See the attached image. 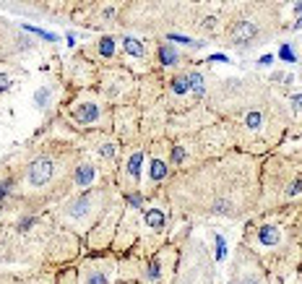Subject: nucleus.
<instances>
[{"instance_id":"9d476101","label":"nucleus","mask_w":302,"mask_h":284,"mask_svg":"<svg viewBox=\"0 0 302 284\" xmlns=\"http://www.w3.org/2000/svg\"><path fill=\"white\" fill-rule=\"evenodd\" d=\"M159 60L164 63V66H175V63L180 60V55L175 47H159Z\"/></svg>"},{"instance_id":"dca6fc26","label":"nucleus","mask_w":302,"mask_h":284,"mask_svg":"<svg viewBox=\"0 0 302 284\" xmlns=\"http://www.w3.org/2000/svg\"><path fill=\"white\" fill-rule=\"evenodd\" d=\"M99 52L102 55H112L115 52V39L112 36H102V39H99Z\"/></svg>"},{"instance_id":"2eb2a0df","label":"nucleus","mask_w":302,"mask_h":284,"mask_svg":"<svg viewBox=\"0 0 302 284\" xmlns=\"http://www.w3.org/2000/svg\"><path fill=\"white\" fill-rule=\"evenodd\" d=\"M86 284H109V277H107L104 271H89Z\"/></svg>"},{"instance_id":"0eeeda50","label":"nucleus","mask_w":302,"mask_h":284,"mask_svg":"<svg viewBox=\"0 0 302 284\" xmlns=\"http://www.w3.org/2000/svg\"><path fill=\"white\" fill-rule=\"evenodd\" d=\"M169 178V164L159 159V157H151V164H149V180L151 182H162Z\"/></svg>"},{"instance_id":"f257e3e1","label":"nucleus","mask_w":302,"mask_h":284,"mask_svg":"<svg viewBox=\"0 0 302 284\" xmlns=\"http://www.w3.org/2000/svg\"><path fill=\"white\" fill-rule=\"evenodd\" d=\"M232 162L206 164L177 182L175 201L185 209H196L214 216H240L253 204V178L250 172L235 175Z\"/></svg>"},{"instance_id":"f8f14e48","label":"nucleus","mask_w":302,"mask_h":284,"mask_svg":"<svg viewBox=\"0 0 302 284\" xmlns=\"http://www.w3.org/2000/svg\"><path fill=\"white\" fill-rule=\"evenodd\" d=\"M172 91H175L177 97H182V94H188V91H190V84H188V76H175V78H172Z\"/></svg>"},{"instance_id":"4468645a","label":"nucleus","mask_w":302,"mask_h":284,"mask_svg":"<svg viewBox=\"0 0 302 284\" xmlns=\"http://www.w3.org/2000/svg\"><path fill=\"white\" fill-rule=\"evenodd\" d=\"M146 222H149V227H154V230H162L164 224V214L157 212V209H151V212H146Z\"/></svg>"},{"instance_id":"a878e982","label":"nucleus","mask_w":302,"mask_h":284,"mask_svg":"<svg viewBox=\"0 0 302 284\" xmlns=\"http://www.w3.org/2000/svg\"><path fill=\"white\" fill-rule=\"evenodd\" d=\"M295 13H302V3H297V5H295Z\"/></svg>"},{"instance_id":"4be33fe9","label":"nucleus","mask_w":302,"mask_h":284,"mask_svg":"<svg viewBox=\"0 0 302 284\" xmlns=\"http://www.w3.org/2000/svg\"><path fill=\"white\" fill-rule=\"evenodd\" d=\"M99 154H102L104 159H112L115 157V146L112 143H102V146H99Z\"/></svg>"},{"instance_id":"1a4fd4ad","label":"nucleus","mask_w":302,"mask_h":284,"mask_svg":"<svg viewBox=\"0 0 302 284\" xmlns=\"http://www.w3.org/2000/svg\"><path fill=\"white\" fill-rule=\"evenodd\" d=\"M188 84H190V91H196V97H203L206 94V86H203V76L198 71L188 73Z\"/></svg>"},{"instance_id":"6e6552de","label":"nucleus","mask_w":302,"mask_h":284,"mask_svg":"<svg viewBox=\"0 0 302 284\" xmlns=\"http://www.w3.org/2000/svg\"><path fill=\"white\" fill-rule=\"evenodd\" d=\"M258 237H261L263 245H276L281 240V232H279V227H273V224H263L258 230Z\"/></svg>"},{"instance_id":"393cba45","label":"nucleus","mask_w":302,"mask_h":284,"mask_svg":"<svg viewBox=\"0 0 302 284\" xmlns=\"http://www.w3.org/2000/svg\"><path fill=\"white\" fill-rule=\"evenodd\" d=\"M271 63H273L271 55H263V58H261V66H271Z\"/></svg>"},{"instance_id":"b1692460","label":"nucleus","mask_w":302,"mask_h":284,"mask_svg":"<svg viewBox=\"0 0 302 284\" xmlns=\"http://www.w3.org/2000/svg\"><path fill=\"white\" fill-rule=\"evenodd\" d=\"M8 190H11V185H8V182H0V201L8 196Z\"/></svg>"},{"instance_id":"aec40b11","label":"nucleus","mask_w":302,"mask_h":284,"mask_svg":"<svg viewBox=\"0 0 302 284\" xmlns=\"http://www.w3.org/2000/svg\"><path fill=\"white\" fill-rule=\"evenodd\" d=\"M224 255H227V245H224V237H222V235H216V258L222 261Z\"/></svg>"},{"instance_id":"6ab92c4d","label":"nucleus","mask_w":302,"mask_h":284,"mask_svg":"<svg viewBox=\"0 0 302 284\" xmlns=\"http://www.w3.org/2000/svg\"><path fill=\"white\" fill-rule=\"evenodd\" d=\"M237 284H261V277L258 274H242V277L237 279Z\"/></svg>"},{"instance_id":"412c9836","label":"nucleus","mask_w":302,"mask_h":284,"mask_svg":"<svg viewBox=\"0 0 302 284\" xmlns=\"http://www.w3.org/2000/svg\"><path fill=\"white\" fill-rule=\"evenodd\" d=\"M146 277H149L151 282H154V279H159V263H157V261H151L149 266H146Z\"/></svg>"},{"instance_id":"20e7f679","label":"nucleus","mask_w":302,"mask_h":284,"mask_svg":"<svg viewBox=\"0 0 302 284\" xmlns=\"http://www.w3.org/2000/svg\"><path fill=\"white\" fill-rule=\"evenodd\" d=\"M107 188H94V190H84V193L73 196L66 206H63V219L73 224H91L97 216L104 214L107 209Z\"/></svg>"},{"instance_id":"5701e85b","label":"nucleus","mask_w":302,"mask_h":284,"mask_svg":"<svg viewBox=\"0 0 302 284\" xmlns=\"http://www.w3.org/2000/svg\"><path fill=\"white\" fill-rule=\"evenodd\" d=\"M8 86H11V81H8V76H5V71H0V91H5Z\"/></svg>"},{"instance_id":"423d86ee","label":"nucleus","mask_w":302,"mask_h":284,"mask_svg":"<svg viewBox=\"0 0 302 284\" xmlns=\"http://www.w3.org/2000/svg\"><path fill=\"white\" fill-rule=\"evenodd\" d=\"M94 180V164L91 162H78L73 170V185H89Z\"/></svg>"},{"instance_id":"7ed1b4c3","label":"nucleus","mask_w":302,"mask_h":284,"mask_svg":"<svg viewBox=\"0 0 302 284\" xmlns=\"http://www.w3.org/2000/svg\"><path fill=\"white\" fill-rule=\"evenodd\" d=\"M279 24V11H271V5H250L235 21L227 26L224 42L230 47H250L261 44L271 34V26Z\"/></svg>"},{"instance_id":"9b49d317","label":"nucleus","mask_w":302,"mask_h":284,"mask_svg":"<svg viewBox=\"0 0 302 284\" xmlns=\"http://www.w3.org/2000/svg\"><path fill=\"white\" fill-rule=\"evenodd\" d=\"M141 159H143V154H141V151L131 154V159H128V175H131V180H135V178H138V170H141Z\"/></svg>"},{"instance_id":"a211bd4d","label":"nucleus","mask_w":302,"mask_h":284,"mask_svg":"<svg viewBox=\"0 0 302 284\" xmlns=\"http://www.w3.org/2000/svg\"><path fill=\"white\" fill-rule=\"evenodd\" d=\"M279 55H281V60H287V63H297V55L292 52V47H289V44H284V47L279 50Z\"/></svg>"},{"instance_id":"ddd939ff","label":"nucleus","mask_w":302,"mask_h":284,"mask_svg":"<svg viewBox=\"0 0 302 284\" xmlns=\"http://www.w3.org/2000/svg\"><path fill=\"white\" fill-rule=\"evenodd\" d=\"M123 47L128 55H133V58H143V47L135 39H131V36H125V42H123Z\"/></svg>"},{"instance_id":"39448f33","label":"nucleus","mask_w":302,"mask_h":284,"mask_svg":"<svg viewBox=\"0 0 302 284\" xmlns=\"http://www.w3.org/2000/svg\"><path fill=\"white\" fill-rule=\"evenodd\" d=\"M73 120L76 123H97L99 120V105L97 102H81L78 107H73Z\"/></svg>"},{"instance_id":"f3484780","label":"nucleus","mask_w":302,"mask_h":284,"mask_svg":"<svg viewBox=\"0 0 302 284\" xmlns=\"http://www.w3.org/2000/svg\"><path fill=\"white\" fill-rule=\"evenodd\" d=\"M172 164H180L182 159H185V146H180V143H175V146H172Z\"/></svg>"},{"instance_id":"f03ea898","label":"nucleus","mask_w":302,"mask_h":284,"mask_svg":"<svg viewBox=\"0 0 302 284\" xmlns=\"http://www.w3.org/2000/svg\"><path fill=\"white\" fill-rule=\"evenodd\" d=\"M70 154H52L42 151L26 164L24 182L29 185V190H47V193H63L66 188L73 185V170L76 164H70Z\"/></svg>"}]
</instances>
